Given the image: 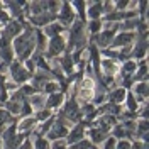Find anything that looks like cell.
Wrapping results in <instances>:
<instances>
[{"label": "cell", "mask_w": 149, "mask_h": 149, "mask_svg": "<svg viewBox=\"0 0 149 149\" xmlns=\"http://www.w3.org/2000/svg\"><path fill=\"white\" fill-rule=\"evenodd\" d=\"M61 68H63L65 73H71V71H73V59H71L70 54H66L65 58L61 59Z\"/></svg>", "instance_id": "11"}, {"label": "cell", "mask_w": 149, "mask_h": 149, "mask_svg": "<svg viewBox=\"0 0 149 149\" xmlns=\"http://www.w3.org/2000/svg\"><path fill=\"white\" fill-rule=\"evenodd\" d=\"M90 17L93 19V20H97V17L100 15V14H103V7L102 3H90Z\"/></svg>", "instance_id": "10"}, {"label": "cell", "mask_w": 149, "mask_h": 149, "mask_svg": "<svg viewBox=\"0 0 149 149\" xmlns=\"http://www.w3.org/2000/svg\"><path fill=\"white\" fill-rule=\"evenodd\" d=\"M115 149H130V144L127 142V141H122V142H119V146Z\"/></svg>", "instance_id": "26"}, {"label": "cell", "mask_w": 149, "mask_h": 149, "mask_svg": "<svg viewBox=\"0 0 149 149\" xmlns=\"http://www.w3.org/2000/svg\"><path fill=\"white\" fill-rule=\"evenodd\" d=\"M20 29H22V27H20V24H19V22H12L9 27L5 29V37H7V39L14 37L15 34H19V32H20Z\"/></svg>", "instance_id": "8"}, {"label": "cell", "mask_w": 149, "mask_h": 149, "mask_svg": "<svg viewBox=\"0 0 149 149\" xmlns=\"http://www.w3.org/2000/svg\"><path fill=\"white\" fill-rule=\"evenodd\" d=\"M61 98H63V97H61V93H51V97H49V100H47L46 105L49 107V109L58 107V105L61 103Z\"/></svg>", "instance_id": "13"}, {"label": "cell", "mask_w": 149, "mask_h": 149, "mask_svg": "<svg viewBox=\"0 0 149 149\" xmlns=\"http://www.w3.org/2000/svg\"><path fill=\"white\" fill-rule=\"evenodd\" d=\"M127 105H129V109L130 110H137L139 107H137V103H136V100H134V97L132 95H129L127 97Z\"/></svg>", "instance_id": "20"}, {"label": "cell", "mask_w": 149, "mask_h": 149, "mask_svg": "<svg viewBox=\"0 0 149 149\" xmlns=\"http://www.w3.org/2000/svg\"><path fill=\"white\" fill-rule=\"evenodd\" d=\"M61 31H63V26H59V24H51V26H47V29H46V32L51 37H56Z\"/></svg>", "instance_id": "14"}, {"label": "cell", "mask_w": 149, "mask_h": 149, "mask_svg": "<svg viewBox=\"0 0 149 149\" xmlns=\"http://www.w3.org/2000/svg\"><path fill=\"white\" fill-rule=\"evenodd\" d=\"M49 117V112H37L36 113V122L37 120H46Z\"/></svg>", "instance_id": "23"}, {"label": "cell", "mask_w": 149, "mask_h": 149, "mask_svg": "<svg viewBox=\"0 0 149 149\" xmlns=\"http://www.w3.org/2000/svg\"><path fill=\"white\" fill-rule=\"evenodd\" d=\"M19 149H32V144H31L29 141H26V142H24L22 146H19Z\"/></svg>", "instance_id": "28"}, {"label": "cell", "mask_w": 149, "mask_h": 149, "mask_svg": "<svg viewBox=\"0 0 149 149\" xmlns=\"http://www.w3.org/2000/svg\"><path fill=\"white\" fill-rule=\"evenodd\" d=\"M90 149H97V148H90Z\"/></svg>", "instance_id": "30"}, {"label": "cell", "mask_w": 149, "mask_h": 149, "mask_svg": "<svg viewBox=\"0 0 149 149\" xmlns=\"http://www.w3.org/2000/svg\"><path fill=\"white\" fill-rule=\"evenodd\" d=\"M125 98V92H124V88H117V90H113V92L109 95V100L112 103H117V102H122Z\"/></svg>", "instance_id": "7"}, {"label": "cell", "mask_w": 149, "mask_h": 149, "mask_svg": "<svg viewBox=\"0 0 149 149\" xmlns=\"http://www.w3.org/2000/svg\"><path fill=\"white\" fill-rule=\"evenodd\" d=\"M90 137H92L95 142H102V141H107V132L102 129H92L90 132Z\"/></svg>", "instance_id": "6"}, {"label": "cell", "mask_w": 149, "mask_h": 149, "mask_svg": "<svg viewBox=\"0 0 149 149\" xmlns=\"http://www.w3.org/2000/svg\"><path fill=\"white\" fill-rule=\"evenodd\" d=\"M81 134H83V124H78V125L71 130V136H68V141H70V142H74V141L81 139Z\"/></svg>", "instance_id": "9"}, {"label": "cell", "mask_w": 149, "mask_h": 149, "mask_svg": "<svg viewBox=\"0 0 149 149\" xmlns=\"http://www.w3.org/2000/svg\"><path fill=\"white\" fill-rule=\"evenodd\" d=\"M113 134H115V137H124V136H127V130L124 129V125H117L113 129Z\"/></svg>", "instance_id": "17"}, {"label": "cell", "mask_w": 149, "mask_h": 149, "mask_svg": "<svg viewBox=\"0 0 149 149\" xmlns=\"http://www.w3.org/2000/svg\"><path fill=\"white\" fill-rule=\"evenodd\" d=\"M12 76H14V80L15 81H19V83H24L26 80H27V70L26 68H22L20 65H17V63H14L12 65Z\"/></svg>", "instance_id": "2"}, {"label": "cell", "mask_w": 149, "mask_h": 149, "mask_svg": "<svg viewBox=\"0 0 149 149\" xmlns=\"http://www.w3.org/2000/svg\"><path fill=\"white\" fill-rule=\"evenodd\" d=\"M44 90H46V92H56V90H58V85H54V83H47L46 86H44Z\"/></svg>", "instance_id": "25"}, {"label": "cell", "mask_w": 149, "mask_h": 149, "mask_svg": "<svg viewBox=\"0 0 149 149\" xmlns=\"http://www.w3.org/2000/svg\"><path fill=\"white\" fill-rule=\"evenodd\" d=\"M36 149H49V146H47V142L44 139H37V142H36Z\"/></svg>", "instance_id": "22"}, {"label": "cell", "mask_w": 149, "mask_h": 149, "mask_svg": "<svg viewBox=\"0 0 149 149\" xmlns=\"http://www.w3.org/2000/svg\"><path fill=\"white\" fill-rule=\"evenodd\" d=\"M66 134H68L66 125H65V124H61V122H58V120H56L54 127L49 130V137H51V139H59V137H65Z\"/></svg>", "instance_id": "3"}, {"label": "cell", "mask_w": 149, "mask_h": 149, "mask_svg": "<svg viewBox=\"0 0 149 149\" xmlns=\"http://www.w3.org/2000/svg\"><path fill=\"white\" fill-rule=\"evenodd\" d=\"M113 37V31H109V29H105L103 32H100L98 36H97V44L98 46H109L110 44V39Z\"/></svg>", "instance_id": "4"}, {"label": "cell", "mask_w": 149, "mask_h": 149, "mask_svg": "<svg viewBox=\"0 0 149 149\" xmlns=\"http://www.w3.org/2000/svg\"><path fill=\"white\" fill-rule=\"evenodd\" d=\"M65 47V41L61 36L51 37V42H49V47H47V56H54L58 53H61Z\"/></svg>", "instance_id": "1"}, {"label": "cell", "mask_w": 149, "mask_h": 149, "mask_svg": "<svg viewBox=\"0 0 149 149\" xmlns=\"http://www.w3.org/2000/svg\"><path fill=\"white\" fill-rule=\"evenodd\" d=\"M0 20H3V22H7V20H9V15L5 14V10H0Z\"/></svg>", "instance_id": "27"}, {"label": "cell", "mask_w": 149, "mask_h": 149, "mask_svg": "<svg viewBox=\"0 0 149 149\" xmlns=\"http://www.w3.org/2000/svg\"><path fill=\"white\" fill-rule=\"evenodd\" d=\"M92 148V144L88 142V141H81V142H78V144H74L71 149H90Z\"/></svg>", "instance_id": "19"}, {"label": "cell", "mask_w": 149, "mask_h": 149, "mask_svg": "<svg viewBox=\"0 0 149 149\" xmlns=\"http://www.w3.org/2000/svg\"><path fill=\"white\" fill-rule=\"evenodd\" d=\"M105 149H115V139H107L105 141Z\"/></svg>", "instance_id": "24"}, {"label": "cell", "mask_w": 149, "mask_h": 149, "mask_svg": "<svg viewBox=\"0 0 149 149\" xmlns=\"http://www.w3.org/2000/svg\"><path fill=\"white\" fill-rule=\"evenodd\" d=\"M136 92H137V95L146 97V93H148V85L146 83H139L137 86H136Z\"/></svg>", "instance_id": "18"}, {"label": "cell", "mask_w": 149, "mask_h": 149, "mask_svg": "<svg viewBox=\"0 0 149 149\" xmlns=\"http://www.w3.org/2000/svg\"><path fill=\"white\" fill-rule=\"evenodd\" d=\"M73 5H74V7H78V9H81V7H83L85 3H81V2H76V3H73ZM80 17H81V19L85 17V14H83V12H80Z\"/></svg>", "instance_id": "29"}, {"label": "cell", "mask_w": 149, "mask_h": 149, "mask_svg": "<svg viewBox=\"0 0 149 149\" xmlns=\"http://www.w3.org/2000/svg\"><path fill=\"white\" fill-rule=\"evenodd\" d=\"M100 26H102V24H100L98 20H92V22H90V31H92V32H98V31H100Z\"/></svg>", "instance_id": "21"}, {"label": "cell", "mask_w": 149, "mask_h": 149, "mask_svg": "<svg viewBox=\"0 0 149 149\" xmlns=\"http://www.w3.org/2000/svg\"><path fill=\"white\" fill-rule=\"evenodd\" d=\"M36 124V119H26V120L20 124V130H26V129H32V125Z\"/></svg>", "instance_id": "16"}, {"label": "cell", "mask_w": 149, "mask_h": 149, "mask_svg": "<svg viewBox=\"0 0 149 149\" xmlns=\"http://www.w3.org/2000/svg\"><path fill=\"white\" fill-rule=\"evenodd\" d=\"M132 39H134V34H132V32H125V34H120V36L115 37V39L112 41V44H113V46H127Z\"/></svg>", "instance_id": "5"}, {"label": "cell", "mask_w": 149, "mask_h": 149, "mask_svg": "<svg viewBox=\"0 0 149 149\" xmlns=\"http://www.w3.org/2000/svg\"><path fill=\"white\" fill-rule=\"evenodd\" d=\"M136 26H139V20L134 17L132 20H125L124 22V26H122V29H125V31H129V29H134Z\"/></svg>", "instance_id": "15"}, {"label": "cell", "mask_w": 149, "mask_h": 149, "mask_svg": "<svg viewBox=\"0 0 149 149\" xmlns=\"http://www.w3.org/2000/svg\"><path fill=\"white\" fill-rule=\"evenodd\" d=\"M102 66H103V71H105L107 74H113L115 71H117V66H115V63H113V61H110V59H103Z\"/></svg>", "instance_id": "12"}]
</instances>
